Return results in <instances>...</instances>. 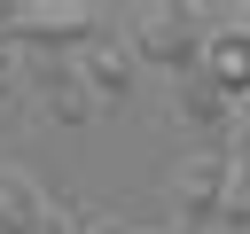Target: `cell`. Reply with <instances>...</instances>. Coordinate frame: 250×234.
<instances>
[{
	"label": "cell",
	"instance_id": "3",
	"mask_svg": "<svg viewBox=\"0 0 250 234\" xmlns=\"http://www.w3.org/2000/svg\"><path fill=\"white\" fill-rule=\"evenodd\" d=\"M211 78H219L227 94L250 86V31H219V39H211Z\"/></svg>",
	"mask_w": 250,
	"mask_h": 234
},
{
	"label": "cell",
	"instance_id": "2",
	"mask_svg": "<svg viewBox=\"0 0 250 234\" xmlns=\"http://www.w3.org/2000/svg\"><path fill=\"white\" fill-rule=\"evenodd\" d=\"M39 94H47V109H55V117H70V125L102 109V101L78 86V70H70V62H62V70H39Z\"/></svg>",
	"mask_w": 250,
	"mask_h": 234
},
{
	"label": "cell",
	"instance_id": "1",
	"mask_svg": "<svg viewBox=\"0 0 250 234\" xmlns=\"http://www.w3.org/2000/svg\"><path fill=\"white\" fill-rule=\"evenodd\" d=\"M0 234H62L47 195L23 179V172H0Z\"/></svg>",
	"mask_w": 250,
	"mask_h": 234
},
{
	"label": "cell",
	"instance_id": "6",
	"mask_svg": "<svg viewBox=\"0 0 250 234\" xmlns=\"http://www.w3.org/2000/svg\"><path fill=\"white\" fill-rule=\"evenodd\" d=\"M180 117H219V94H211V86H188V78H180Z\"/></svg>",
	"mask_w": 250,
	"mask_h": 234
},
{
	"label": "cell",
	"instance_id": "4",
	"mask_svg": "<svg viewBox=\"0 0 250 234\" xmlns=\"http://www.w3.org/2000/svg\"><path fill=\"white\" fill-rule=\"evenodd\" d=\"M141 47L164 55V62H188L195 55V31H180V16H141Z\"/></svg>",
	"mask_w": 250,
	"mask_h": 234
},
{
	"label": "cell",
	"instance_id": "5",
	"mask_svg": "<svg viewBox=\"0 0 250 234\" xmlns=\"http://www.w3.org/2000/svg\"><path fill=\"white\" fill-rule=\"evenodd\" d=\"M78 78H94V101H117V94L133 86V78H125V55H94Z\"/></svg>",
	"mask_w": 250,
	"mask_h": 234
}]
</instances>
